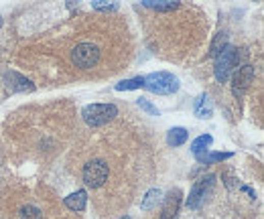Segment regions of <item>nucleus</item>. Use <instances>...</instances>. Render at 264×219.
Instances as JSON below:
<instances>
[{
  "label": "nucleus",
  "instance_id": "nucleus-22",
  "mask_svg": "<svg viewBox=\"0 0 264 219\" xmlns=\"http://www.w3.org/2000/svg\"><path fill=\"white\" fill-rule=\"evenodd\" d=\"M242 191H244V193H248L250 197H256V193H254V191H252L250 187H242Z\"/></svg>",
  "mask_w": 264,
  "mask_h": 219
},
{
  "label": "nucleus",
  "instance_id": "nucleus-21",
  "mask_svg": "<svg viewBox=\"0 0 264 219\" xmlns=\"http://www.w3.org/2000/svg\"><path fill=\"white\" fill-rule=\"evenodd\" d=\"M92 6L98 8V10H114V8H116V4H108V2H102V0L92 2Z\"/></svg>",
  "mask_w": 264,
  "mask_h": 219
},
{
  "label": "nucleus",
  "instance_id": "nucleus-23",
  "mask_svg": "<svg viewBox=\"0 0 264 219\" xmlns=\"http://www.w3.org/2000/svg\"><path fill=\"white\" fill-rule=\"evenodd\" d=\"M0 24H2V16H0Z\"/></svg>",
  "mask_w": 264,
  "mask_h": 219
},
{
  "label": "nucleus",
  "instance_id": "nucleus-5",
  "mask_svg": "<svg viewBox=\"0 0 264 219\" xmlns=\"http://www.w3.org/2000/svg\"><path fill=\"white\" fill-rule=\"evenodd\" d=\"M108 181V165L102 159H94L84 167V183L90 189H100Z\"/></svg>",
  "mask_w": 264,
  "mask_h": 219
},
{
  "label": "nucleus",
  "instance_id": "nucleus-13",
  "mask_svg": "<svg viewBox=\"0 0 264 219\" xmlns=\"http://www.w3.org/2000/svg\"><path fill=\"white\" fill-rule=\"evenodd\" d=\"M187 138H189V132H187L185 128H181V126L171 128L169 134H167V142H169L171 146H181V144L187 142Z\"/></svg>",
  "mask_w": 264,
  "mask_h": 219
},
{
  "label": "nucleus",
  "instance_id": "nucleus-20",
  "mask_svg": "<svg viewBox=\"0 0 264 219\" xmlns=\"http://www.w3.org/2000/svg\"><path fill=\"white\" fill-rule=\"evenodd\" d=\"M136 104H138V108H142V110H144V112H148L150 116H159V110H156V108H154L146 98H138V100H136Z\"/></svg>",
  "mask_w": 264,
  "mask_h": 219
},
{
  "label": "nucleus",
  "instance_id": "nucleus-11",
  "mask_svg": "<svg viewBox=\"0 0 264 219\" xmlns=\"http://www.w3.org/2000/svg\"><path fill=\"white\" fill-rule=\"evenodd\" d=\"M212 142H214V138H212L209 134H201V136H197V138L191 142V152L199 159V157H203V154L209 150Z\"/></svg>",
  "mask_w": 264,
  "mask_h": 219
},
{
  "label": "nucleus",
  "instance_id": "nucleus-19",
  "mask_svg": "<svg viewBox=\"0 0 264 219\" xmlns=\"http://www.w3.org/2000/svg\"><path fill=\"white\" fill-rule=\"evenodd\" d=\"M18 219H43V213H41V209L35 207V205H24V207L20 209Z\"/></svg>",
  "mask_w": 264,
  "mask_h": 219
},
{
  "label": "nucleus",
  "instance_id": "nucleus-12",
  "mask_svg": "<svg viewBox=\"0 0 264 219\" xmlns=\"http://www.w3.org/2000/svg\"><path fill=\"white\" fill-rule=\"evenodd\" d=\"M195 114H197L199 118H212L214 106H212V102H209V98H207L205 93L195 100Z\"/></svg>",
  "mask_w": 264,
  "mask_h": 219
},
{
  "label": "nucleus",
  "instance_id": "nucleus-16",
  "mask_svg": "<svg viewBox=\"0 0 264 219\" xmlns=\"http://www.w3.org/2000/svg\"><path fill=\"white\" fill-rule=\"evenodd\" d=\"M228 159H232V152H205L197 161L203 163V165H212V163H222V161H228Z\"/></svg>",
  "mask_w": 264,
  "mask_h": 219
},
{
  "label": "nucleus",
  "instance_id": "nucleus-9",
  "mask_svg": "<svg viewBox=\"0 0 264 219\" xmlns=\"http://www.w3.org/2000/svg\"><path fill=\"white\" fill-rule=\"evenodd\" d=\"M4 79L8 81V87H10L12 91H33V89H35V85H33L27 77H22L20 73H16V71L6 73Z\"/></svg>",
  "mask_w": 264,
  "mask_h": 219
},
{
  "label": "nucleus",
  "instance_id": "nucleus-17",
  "mask_svg": "<svg viewBox=\"0 0 264 219\" xmlns=\"http://www.w3.org/2000/svg\"><path fill=\"white\" fill-rule=\"evenodd\" d=\"M228 45V35L226 33H220V35H216V39H214V43H212V49H209V55L216 59L222 51H224V47Z\"/></svg>",
  "mask_w": 264,
  "mask_h": 219
},
{
  "label": "nucleus",
  "instance_id": "nucleus-4",
  "mask_svg": "<svg viewBox=\"0 0 264 219\" xmlns=\"http://www.w3.org/2000/svg\"><path fill=\"white\" fill-rule=\"evenodd\" d=\"M71 61L80 69H92L100 61V47L94 43H80L71 51Z\"/></svg>",
  "mask_w": 264,
  "mask_h": 219
},
{
  "label": "nucleus",
  "instance_id": "nucleus-1",
  "mask_svg": "<svg viewBox=\"0 0 264 219\" xmlns=\"http://www.w3.org/2000/svg\"><path fill=\"white\" fill-rule=\"evenodd\" d=\"M238 63H240V53L236 47L232 45H226L224 51L216 57V65H214V75L220 83H226L232 73L238 69Z\"/></svg>",
  "mask_w": 264,
  "mask_h": 219
},
{
  "label": "nucleus",
  "instance_id": "nucleus-6",
  "mask_svg": "<svg viewBox=\"0 0 264 219\" xmlns=\"http://www.w3.org/2000/svg\"><path fill=\"white\" fill-rule=\"evenodd\" d=\"M214 185H216V175L201 177V179L193 185V189H191V193H189V197H187V207H191V209L201 207V203L205 201V197L209 195V191L214 189Z\"/></svg>",
  "mask_w": 264,
  "mask_h": 219
},
{
  "label": "nucleus",
  "instance_id": "nucleus-2",
  "mask_svg": "<svg viewBox=\"0 0 264 219\" xmlns=\"http://www.w3.org/2000/svg\"><path fill=\"white\" fill-rule=\"evenodd\" d=\"M142 87L152 91V93H159V96H171V93L179 91L181 83H179V77H175L173 73L156 71V73H150V75L144 77Z\"/></svg>",
  "mask_w": 264,
  "mask_h": 219
},
{
  "label": "nucleus",
  "instance_id": "nucleus-14",
  "mask_svg": "<svg viewBox=\"0 0 264 219\" xmlns=\"http://www.w3.org/2000/svg\"><path fill=\"white\" fill-rule=\"evenodd\" d=\"M161 197H163V191H161V189H150V191L144 195V199H142L140 207H142L144 211H150V209H154V207H156V203L161 201Z\"/></svg>",
  "mask_w": 264,
  "mask_h": 219
},
{
  "label": "nucleus",
  "instance_id": "nucleus-3",
  "mask_svg": "<svg viewBox=\"0 0 264 219\" xmlns=\"http://www.w3.org/2000/svg\"><path fill=\"white\" fill-rule=\"evenodd\" d=\"M84 122L88 126H104L108 122H112L118 116V108L114 104H90L82 110Z\"/></svg>",
  "mask_w": 264,
  "mask_h": 219
},
{
  "label": "nucleus",
  "instance_id": "nucleus-8",
  "mask_svg": "<svg viewBox=\"0 0 264 219\" xmlns=\"http://www.w3.org/2000/svg\"><path fill=\"white\" fill-rule=\"evenodd\" d=\"M181 197H183V193H181L179 189H173V191H171V193L165 197L161 219H177V217H179V209H181Z\"/></svg>",
  "mask_w": 264,
  "mask_h": 219
},
{
  "label": "nucleus",
  "instance_id": "nucleus-15",
  "mask_svg": "<svg viewBox=\"0 0 264 219\" xmlns=\"http://www.w3.org/2000/svg\"><path fill=\"white\" fill-rule=\"evenodd\" d=\"M142 4L152 10H173L179 6V2H173V0H142Z\"/></svg>",
  "mask_w": 264,
  "mask_h": 219
},
{
  "label": "nucleus",
  "instance_id": "nucleus-10",
  "mask_svg": "<svg viewBox=\"0 0 264 219\" xmlns=\"http://www.w3.org/2000/svg\"><path fill=\"white\" fill-rule=\"evenodd\" d=\"M86 203H88V193L84 189L65 197V207L71 209V211H84L86 209Z\"/></svg>",
  "mask_w": 264,
  "mask_h": 219
},
{
  "label": "nucleus",
  "instance_id": "nucleus-7",
  "mask_svg": "<svg viewBox=\"0 0 264 219\" xmlns=\"http://www.w3.org/2000/svg\"><path fill=\"white\" fill-rule=\"evenodd\" d=\"M254 79V67L252 65H242L234 71V85H232V91L234 96H244V91L248 89V85L252 83Z\"/></svg>",
  "mask_w": 264,
  "mask_h": 219
},
{
  "label": "nucleus",
  "instance_id": "nucleus-18",
  "mask_svg": "<svg viewBox=\"0 0 264 219\" xmlns=\"http://www.w3.org/2000/svg\"><path fill=\"white\" fill-rule=\"evenodd\" d=\"M142 83H144V77H132V79H124V81L116 83V89H118V91L138 89V87H142Z\"/></svg>",
  "mask_w": 264,
  "mask_h": 219
}]
</instances>
